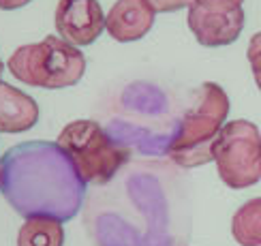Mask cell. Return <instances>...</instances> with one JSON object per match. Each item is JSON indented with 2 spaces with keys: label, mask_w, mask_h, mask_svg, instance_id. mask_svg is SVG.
<instances>
[{
  "label": "cell",
  "mask_w": 261,
  "mask_h": 246,
  "mask_svg": "<svg viewBox=\"0 0 261 246\" xmlns=\"http://www.w3.org/2000/svg\"><path fill=\"white\" fill-rule=\"evenodd\" d=\"M56 144L69 156L84 184H107L128 158L126 150L114 144L105 128L94 120L69 122L60 131Z\"/></svg>",
  "instance_id": "277c9868"
},
{
  "label": "cell",
  "mask_w": 261,
  "mask_h": 246,
  "mask_svg": "<svg viewBox=\"0 0 261 246\" xmlns=\"http://www.w3.org/2000/svg\"><path fill=\"white\" fill-rule=\"evenodd\" d=\"M148 3L156 13H173V11L191 7L193 0H148Z\"/></svg>",
  "instance_id": "4fadbf2b"
},
{
  "label": "cell",
  "mask_w": 261,
  "mask_h": 246,
  "mask_svg": "<svg viewBox=\"0 0 261 246\" xmlns=\"http://www.w3.org/2000/svg\"><path fill=\"white\" fill-rule=\"evenodd\" d=\"M212 160L229 188L253 186L261 178V133L248 120L225 122L212 146Z\"/></svg>",
  "instance_id": "5b68a950"
},
{
  "label": "cell",
  "mask_w": 261,
  "mask_h": 246,
  "mask_svg": "<svg viewBox=\"0 0 261 246\" xmlns=\"http://www.w3.org/2000/svg\"><path fill=\"white\" fill-rule=\"evenodd\" d=\"M58 37L73 47L92 45L105 30V15L99 0H60L54 15Z\"/></svg>",
  "instance_id": "52a82bcc"
},
{
  "label": "cell",
  "mask_w": 261,
  "mask_h": 246,
  "mask_svg": "<svg viewBox=\"0 0 261 246\" xmlns=\"http://www.w3.org/2000/svg\"><path fill=\"white\" fill-rule=\"evenodd\" d=\"M154 17L148 0H118L105 15V30L118 43H133L148 35Z\"/></svg>",
  "instance_id": "ba28073f"
},
{
  "label": "cell",
  "mask_w": 261,
  "mask_h": 246,
  "mask_svg": "<svg viewBox=\"0 0 261 246\" xmlns=\"http://www.w3.org/2000/svg\"><path fill=\"white\" fill-rule=\"evenodd\" d=\"M231 233L240 246H261V197L238 208L231 218Z\"/></svg>",
  "instance_id": "8fae6325"
},
{
  "label": "cell",
  "mask_w": 261,
  "mask_h": 246,
  "mask_svg": "<svg viewBox=\"0 0 261 246\" xmlns=\"http://www.w3.org/2000/svg\"><path fill=\"white\" fill-rule=\"evenodd\" d=\"M62 221L51 216H28L17 233V246H62Z\"/></svg>",
  "instance_id": "30bf717a"
},
{
  "label": "cell",
  "mask_w": 261,
  "mask_h": 246,
  "mask_svg": "<svg viewBox=\"0 0 261 246\" xmlns=\"http://www.w3.org/2000/svg\"><path fill=\"white\" fill-rule=\"evenodd\" d=\"M37 122V101L0 79V133H24Z\"/></svg>",
  "instance_id": "9c48e42d"
},
{
  "label": "cell",
  "mask_w": 261,
  "mask_h": 246,
  "mask_svg": "<svg viewBox=\"0 0 261 246\" xmlns=\"http://www.w3.org/2000/svg\"><path fill=\"white\" fill-rule=\"evenodd\" d=\"M189 28L205 47L229 45L242 35L244 9L233 0H193Z\"/></svg>",
  "instance_id": "8992f818"
},
{
  "label": "cell",
  "mask_w": 261,
  "mask_h": 246,
  "mask_svg": "<svg viewBox=\"0 0 261 246\" xmlns=\"http://www.w3.org/2000/svg\"><path fill=\"white\" fill-rule=\"evenodd\" d=\"M233 3H238V5H242V3H244V0H233Z\"/></svg>",
  "instance_id": "e0dca14e"
},
{
  "label": "cell",
  "mask_w": 261,
  "mask_h": 246,
  "mask_svg": "<svg viewBox=\"0 0 261 246\" xmlns=\"http://www.w3.org/2000/svg\"><path fill=\"white\" fill-rule=\"evenodd\" d=\"M3 160L5 199L21 216L69 221L84 199V180L56 142L17 144Z\"/></svg>",
  "instance_id": "6da1fadb"
},
{
  "label": "cell",
  "mask_w": 261,
  "mask_h": 246,
  "mask_svg": "<svg viewBox=\"0 0 261 246\" xmlns=\"http://www.w3.org/2000/svg\"><path fill=\"white\" fill-rule=\"evenodd\" d=\"M0 186H3V160H0Z\"/></svg>",
  "instance_id": "9a60e30c"
},
{
  "label": "cell",
  "mask_w": 261,
  "mask_h": 246,
  "mask_svg": "<svg viewBox=\"0 0 261 246\" xmlns=\"http://www.w3.org/2000/svg\"><path fill=\"white\" fill-rule=\"evenodd\" d=\"M246 56L251 60V69L255 75V81H257V88L261 90V32L251 39L248 43V49H246Z\"/></svg>",
  "instance_id": "7c38bea8"
},
{
  "label": "cell",
  "mask_w": 261,
  "mask_h": 246,
  "mask_svg": "<svg viewBox=\"0 0 261 246\" xmlns=\"http://www.w3.org/2000/svg\"><path fill=\"white\" fill-rule=\"evenodd\" d=\"M15 79L35 88H69L86 73V56L80 47L62 41L60 37H45L39 43L17 47L7 62Z\"/></svg>",
  "instance_id": "3957f363"
},
{
  "label": "cell",
  "mask_w": 261,
  "mask_h": 246,
  "mask_svg": "<svg viewBox=\"0 0 261 246\" xmlns=\"http://www.w3.org/2000/svg\"><path fill=\"white\" fill-rule=\"evenodd\" d=\"M229 114V96L219 84L199 86L195 101L184 114L167 154L180 167H199L212 160V146Z\"/></svg>",
  "instance_id": "7a4b0ae2"
},
{
  "label": "cell",
  "mask_w": 261,
  "mask_h": 246,
  "mask_svg": "<svg viewBox=\"0 0 261 246\" xmlns=\"http://www.w3.org/2000/svg\"><path fill=\"white\" fill-rule=\"evenodd\" d=\"M0 75H3V60H0Z\"/></svg>",
  "instance_id": "2e32d148"
},
{
  "label": "cell",
  "mask_w": 261,
  "mask_h": 246,
  "mask_svg": "<svg viewBox=\"0 0 261 246\" xmlns=\"http://www.w3.org/2000/svg\"><path fill=\"white\" fill-rule=\"evenodd\" d=\"M30 0H0V9L3 11H15V9H21L26 7Z\"/></svg>",
  "instance_id": "5bb4252c"
}]
</instances>
